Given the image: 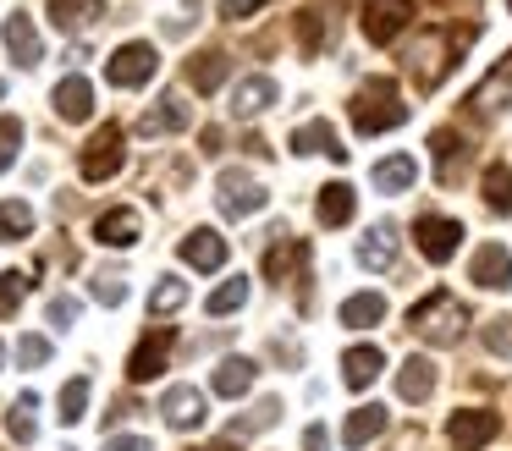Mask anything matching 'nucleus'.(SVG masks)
<instances>
[{"label": "nucleus", "mask_w": 512, "mask_h": 451, "mask_svg": "<svg viewBox=\"0 0 512 451\" xmlns=\"http://www.w3.org/2000/svg\"><path fill=\"white\" fill-rule=\"evenodd\" d=\"M457 154H463V138L441 127V132L430 138V160H435V176H441V182H452V171H457Z\"/></svg>", "instance_id": "nucleus-34"}, {"label": "nucleus", "mask_w": 512, "mask_h": 451, "mask_svg": "<svg viewBox=\"0 0 512 451\" xmlns=\"http://www.w3.org/2000/svg\"><path fill=\"white\" fill-rule=\"evenodd\" d=\"M17 149H23V121H17V116H0V171L17 160Z\"/></svg>", "instance_id": "nucleus-40"}, {"label": "nucleus", "mask_w": 512, "mask_h": 451, "mask_svg": "<svg viewBox=\"0 0 512 451\" xmlns=\"http://www.w3.org/2000/svg\"><path fill=\"white\" fill-rule=\"evenodd\" d=\"M463 39H474V28H468V33H430V39H424L419 50L408 55L413 83H419V88H435V83H441V77L452 72V61H446V55H452Z\"/></svg>", "instance_id": "nucleus-3"}, {"label": "nucleus", "mask_w": 512, "mask_h": 451, "mask_svg": "<svg viewBox=\"0 0 512 451\" xmlns=\"http://www.w3.org/2000/svg\"><path fill=\"white\" fill-rule=\"evenodd\" d=\"M45 358H50V341L45 336H23V341H17V363H23V369H39Z\"/></svg>", "instance_id": "nucleus-44"}, {"label": "nucleus", "mask_w": 512, "mask_h": 451, "mask_svg": "<svg viewBox=\"0 0 512 451\" xmlns=\"http://www.w3.org/2000/svg\"><path fill=\"white\" fill-rule=\"evenodd\" d=\"M265 204H270V193L248 171H221V215L248 220V215H259Z\"/></svg>", "instance_id": "nucleus-8"}, {"label": "nucleus", "mask_w": 512, "mask_h": 451, "mask_svg": "<svg viewBox=\"0 0 512 451\" xmlns=\"http://www.w3.org/2000/svg\"><path fill=\"white\" fill-rule=\"evenodd\" d=\"M28 231H34V209L23 198H6L0 204V242H23Z\"/></svg>", "instance_id": "nucleus-32"}, {"label": "nucleus", "mask_w": 512, "mask_h": 451, "mask_svg": "<svg viewBox=\"0 0 512 451\" xmlns=\"http://www.w3.org/2000/svg\"><path fill=\"white\" fill-rule=\"evenodd\" d=\"M413 22V0H364V33L375 44H391Z\"/></svg>", "instance_id": "nucleus-10"}, {"label": "nucleus", "mask_w": 512, "mask_h": 451, "mask_svg": "<svg viewBox=\"0 0 512 451\" xmlns=\"http://www.w3.org/2000/svg\"><path fill=\"white\" fill-rule=\"evenodd\" d=\"M160 413H166L171 429H199L204 424V391H193V385H171V391L160 396Z\"/></svg>", "instance_id": "nucleus-13"}, {"label": "nucleus", "mask_w": 512, "mask_h": 451, "mask_svg": "<svg viewBox=\"0 0 512 451\" xmlns=\"http://www.w3.org/2000/svg\"><path fill=\"white\" fill-rule=\"evenodd\" d=\"M479 187H485V204L496 209V215H512V165H490Z\"/></svg>", "instance_id": "nucleus-33"}, {"label": "nucleus", "mask_w": 512, "mask_h": 451, "mask_svg": "<svg viewBox=\"0 0 512 451\" xmlns=\"http://www.w3.org/2000/svg\"><path fill=\"white\" fill-rule=\"evenodd\" d=\"M6 50H12L17 66H39L45 61V44H39V28L28 11H17V17H6Z\"/></svg>", "instance_id": "nucleus-14"}, {"label": "nucleus", "mask_w": 512, "mask_h": 451, "mask_svg": "<svg viewBox=\"0 0 512 451\" xmlns=\"http://www.w3.org/2000/svg\"><path fill=\"white\" fill-rule=\"evenodd\" d=\"M78 314H83V303H78V297H50V325L72 330V325H78Z\"/></svg>", "instance_id": "nucleus-45"}, {"label": "nucleus", "mask_w": 512, "mask_h": 451, "mask_svg": "<svg viewBox=\"0 0 512 451\" xmlns=\"http://www.w3.org/2000/svg\"><path fill=\"white\" fill-rule=\"evenodd\" d=\"M254 358H226L221 369H215V396H248V385H254Z\"/></svg>", "instance_id": "nucleus-30"}, {"label": "nucleus", "mask_w": 512, "mask_h": 451, "mask_svg": "<svg viewBox=\"0 0 512 451\" xmlns=\"http://www.w3.org/2000/svg\"><path fill=\"white\" fill-rule=\"evenodd\" d=\"M182 303H188V281H177V275H160L155 292H149V308H155V314H177Z\"/></svg>", "instance_id": "nucleus-35"}, {"label": "nucleus", "mask_w": 512, "mask_h": 451, "mask_svg": "<svg viewBox=\"0 0 512 451\" xmlns=\"http://www.w3.org/2000/svg\"><path fill=\"white\" fill-rule=\"evenodd\" d=\"M485 347L496 352V358H512V314L485 319Z\"/></svg>", "instance_id": "nucleus-39"}, {"label": "nucleus", "mask_w": 512, "mask_h": 451, "mask_svg": "<svg viewBox=\"0 0 512 451\" xmlns=\"http://www.w3.org/2000/svg\"><path fill=\"white\" fill-rule=\"evenodd\" d=\"M402 121H408V105H402V94H397L391 77H369V83L353 94V127L358 132L380 138V132H397Z\"/></svg>", "instance_id": "nucleus-1"}, {"label": "nucleus", "mask_w": 512, "mask_h": 451, "mask_svg": "<svg viewBox=\"0 0 512 451\" xmlns=\"http://www.w3.org/2000/svg\"><path fill=\"white\" fill-rule=\"evenodd\" d=\"M358 209V193L347 182H325L320 187V204H314V215H320V226H347Z\"/></svg>", "instance_id": "nucleus-18"}, {"label": "nucleus", "mask_w": 512, "mask_h": 451, "mask_svg": "<svg viewBox=\"0 0 512 451\" xmlns=\"http://www.w3.org/2000/svg\"><path fill=\"white\" fill-rule=\"evenodd\" d=\"M474 105H479V110H507V105H512V50L501 55V61H496V72H490L485 83H479Z\"/></svg>", "instance_id": "nucleus-23"}, {"label": "nucleus", "mask_w": 512, "mask_h": 451, "mask_svg": "<svg viewBox=\"0 0 512 451\" xmlns=\"http://www.w3.org/2000/svg\"><path fill=\"white\" fill-rule=\"evenodd\" d=\"M276 105V77H265V72H254V77H243L237 83V94H232V110L237 116H259V110H270Z\"/></svg>", "instance_id": "nucleus-16"}, {"label": "nucleus", "mask_w": 512, "mask_h": 451, "mask_svg": "<svg viewBox=\"0 0 512 451\" xmlns=\"http://www.w3.org/2000/svg\"><path fill=\"white\" fill-rule=\"evenodd\" d=\"M375 187L380 193H408L413 176H419V165H413V154H391V160H375Z\"/></svg>", "instance_id": "nucleus-26"}, {"label": "nucleus", "mask_w": 512, "mask_h": 451, "mask_svg": "<svg viewBox=\"0 0 512 451\" xmlns=\"http://www.w3.org/2000/svg\"><path fill=\"white\" fill-rule=\"evenodd\" d=\"M496 429H501L496 413H485V407H463V413H452V424H446V440H452L457 451H479V446L496 440Z\"/></svg>", "instance_id": "nucleus-9"}, {"label": "nucleus", "mask_w": 512, "mask_h": 451, "mask_svg": "<svg viewBox=\"0 0 512 451\" xmlns=\"http://www.w3.org/2000/svg\"><path fill=\"white\" fill-rule=\"evenodd\" d=\"M358 264H364V270H391V264H397V231L391 226L369 231V237L358 242Z\"/></svg>", "instance_id": "nucleus-25"}, {"label": "nucleus", "mask_w": 512, "mask_h": 451, "mask_svg": "<svg viewBox=\"0 0 512 451\" xmlns=\"http://www.w3.org/2000/svg\"><path fill=\"white\" fill-rule=\"evenodd\" d=\"M413 242H419V253L430 264H446L457 253V242H463V226L446 220V215H419L413 220Z\"/></svg>", "instance_id": "nucleus-6"}, {"label": "nucleus", "mask_w": 512, "mask_h": 451, "mask_svg": "<svg viewBox=\"0 0 512 451\" xmlns=\"http://www.w3.org/2000/svg\"><path fill=\"white\" fill-rule=\"evenodd\" d=\"M380 429H386V407H353V413H347V424H342V446L347 451H364Z\"/></svg>", "instance_id": "nucleus-21"}, {"label": "nucleus", "mask_w": 512, "mask_h": 451, "mask_svg": "<svg viewBox=\"0 0 512 451\" xmlns=\"http://www.w3.org/2000/svg\"><path fill=\"white\" fill-rule=\"evenodd\" d=\"M23 297H28V275L23 270H6V275H0V314H12Z\"/></svg>", "instance_id": "nucleus-41"}, {"label": "nucleus", "mask_w": 512, "mask_h": 451, "mask_svg": "<svg viewBox=\"0 0 512 451\" xmlns=\"http://www.w3.org/2000/svg\"><path fill=\"white\" fill-rule=\"evenodd\" d=\"M0 363H6V347H0Z\"/></svg>", "instance_id": "nucleus-49"}, {"label": "nucleus", "mask_w": 512, "mask_h": 451, "mask_svg": "<svg viewBox=\"0 0 512 451\" xmlns=\"http://www.w3.org/2000/svg\"><path fill=\"white\" fill-rule=\"evenodd\" d=\"M50 99H56V116L61 121H89L94 116V88H89V77H78V72L61 77Z\"/></svg>", "instance_id": "nucleus-15"}, {"label": "nucleus", "mask_w": 512, "mask_h": 451, "mask_svg": "<svg viewBox=\"0 0 512 451\" xmlns=\"http://www.w3.org/2000/svg\"><path fill=\"white\" fill-rule=\"evenodd\" d=\"M177 253H182V264H193V270H221L226 264V237L210 231V226H193Z\"/></svg>", "instance_id": "nucleus-12"}, {"label": "nucleus", "mask_w": 512, "mask_h": 451, "mask_svg": "<svg viewBox=\"0 0 512 451\" xmlns=\"http://www.w3.org/2000/svg\"><path fill=\"white\" fill-rule=\"evenodd\" d=\"M226 72H232V61H226L221 50H204V55L188 61V83L199 88V94H215V88L226 83Z\"/></svg>", "instance_id": "nucleus-27"}, {"label": "nucleus", "mask_w": 512, "mask_h": 451, "mask_svg": "<svg viewBox=\"0 0 512 451\" xmlns=\"http://www.w3.org/2000/svg\"><path fill=\"white\" fill-rule=\"evenodd\" d=\"M138 209H105L100 215V226H94V237L105 242V248H133L138 242Z\"/></svg>", "instance_id": "nucleus-20"}, {"label": "nucleus", "mask_w": 512, "mask_h": 451, "mask_svg": "<svg viewBox=\"0 0 512 451\" xmlns=\"http://www.w3.org/2000/svg\"><path fill=\"white\" fill-rule=\"evenodd\" d=\"M83 413H89V380L78 374V380L61 385V424H78Z\"/></svg>", "instance_id": "nucleus-36"}, {"label": "nucleus", "mask_w": 512, "mask_h": 451, "mask_svg": "<svg viewBox=\"0 0 512 451\" xmlns=\"http://www.w3.org/2000/svg\"><path fill=\"white\" fill-rule=\"evenodd\" d=\"M292 154H331V160H347V149H342L331 121H309V127L292 132Z\"/></svg>", "instance_id": "nucleus-17"}, {"label": "nucleus", "mask_w": 512, "mask_h": 451, "mask_svg": "<svg viewBox=\"0 0 512 451\" xmlns=\"http://www.w3.org/2000/svg\"><path fill=\"white\" fill-rule=\"evenodd\" d=\"M408 325H413V336L430 341V347H452V341L463 336V325H468V308L457 303L452 292H430L424 303H413Z\"/></svg>", "instance_id": "nucleus-2"}, {"label": "nucleus", "mask_w": 512, "mask_h": 451, "mask_svg": "<svg viewBox=\"0 0 512 451\" xmlns=\"http://www.w3.org/2000/svg\"><path fill=\"white\" fill-rule=\"evenodd\" d=\"M94 297H100L105 308H116V303H127V281L116 270H100L94 275Z\"/></svg>", "instance_id": "nucleus-42"}, {"label": "nucleus", "mask_w": 512, "mask_h": 451, "mask_svg": "<svg viewBox=\"0 0 512 451\" xmlns=\"http://www.w3.org/2000/svg\"><path fill=\"white\" fill-rule=\"evenodd\" d=\"M171 347H177V330H171V325H155V330H149V336L133 347V358H127V380H138V385L155 380V374L166 369Z\"/></svg>", "instance_id": "nucleus-7"}, {"label": "nucleus", "mask_w": 512, "mask_h": 451, "mask_svg": "<svg viewBox=\"0 0 512 451\" xmlns=\"http://www.w3.org/2000/svg\"><path fill=\"white\" fill-rule=\"evenodd\" d=\"M468 281L490 286V292H507L512 286V253L501 248V242H485V248L468 259Z\"/></svg>", "instance_id": "nucleus-11"}, {"label": "nucleus", "mask_w": 512, "mask_h": 451, "mask_svg": "<svg viewBox=\"0 0 512 451\" xmlns=\"http://www.w3.org/2000/svg\"><path fill=\"white\" fill-rule=\"evenodd\" d=\"M380 369H386V358H380V347H347L342 352V380L353 385V391H364V385L380 380Z\"/></svg>", "instance_id": "nucleus-19"}, {"label": "nucleus", "mask_w": 512, "mask_h": 451, "mask_svg": "<svg viewBox=\"0 0 512 451\" xmlns=\"http://www.w3.org/2000/svg\"><path fill=\"white\" fill-rule=\"evenodd\" d=\"M386 319V297L380 292H353L342 303V325H353V330H369V325H380Z\"/></svg>", "instance_id": "nucleus-29"}, {"label": "nucleus", "mask_w": 512, "mask_h": 451, "mask_svg": "<svg viewBox=\"0 0 512 451\" xmlns=\"http://www.w3.org/2000/svg\"><path fill=\"white\" fill-rule=\"evenodd\" d=\"M100 451H149V440L144 435H111Z\"/></svg>", "instance_id": "nucleus-47"}, {"label": "nucleus", "mask_w": 512, "mask_h": 451, "mask_svg": "<svg viewBox=\"0 0 512 451\" xmlns=\"http://www.w3.org/2000/svg\"><path fill=\"white\" fill-rule=\"evenodd\" d=\"M276 237H281V242L265 253V275H270V281H281V275H287V264H292V259H303V242H292L287 231H276Z\"/></svg>", "instance_id": "nucleus-37"}, {"label": "nucleus", "mask_w": 512, "mask_h": 451, "mask_svg": "<svg viewBox=\"0 0 512 451\" xmlns=\"http://www.w3.org/2000/svg\"><path fill=\"white\" fill-rule=\"evenodd\" d=\"M155 72H160V55H155V44H144V39L122 44V50L105 61V83L111 88H144Z\"/></svg>", "instance_id": "nucleus-4"}, {"label": "nucleus", "mask_w": 512, "mask_h": 451, "mask_svg": "<svg viewBox=\"0 0 512 451\" xmlns=\"http://www.w3.org/2000/svg\"><path fill=\"white\" fill-rule=\"evenodd\" d=\"M34 413H39V396L34 391H23L12 407H6V435L17 440V446H28V440L39 435V424H34Z\"/></svg>", "instance_id": "nucleus-31"}, {"label": "nucleus", "mask_w": 512, "mask_h": 451, "mask_svg": "<svg viewBox=\"0 0 512 451\" xmlns=\"http://www.w3.org/2000/svg\"><path fill=\"white\" fill-rule=\"evenodd\" d=\"M303 451H331V435H325V424H309V429H303Z\"/></svg>", "instance_id": "nucleus-48"}, {"label": "nucleus", "mask_w": 512, "mask_h": 451, "mask_svg": "<svg viewBox=\"0 0 512 451\" xmlns=\"http://www.w3.org/2000/svg\"><path fill=\"white\" fill-rule=\"evenodd\" d=\"M507 6H512V0H507Z\"/></svg>", "instance_id": "nucleus-50"}, {"label": "nucleus", "mask_w": 512, "mask_h": 451, "mask_svg": "<svg viewBox=\"0 0 512 451\" xmlns=\"http://www.w3.org/2000/svg\"><path fill=\"white\" fill-rule=\"evenodd\" d=\"M78 171H83V182H111V176L122 171V127H116V121H105V127L83 143Z\"/></svg>", "instance_id": "nucleus-5"}, {"label": "nucleus", "mask_w": 512, "mask_h": 451, "mask_svg": "<svg viewBox=\"0 0 512 451\" xmlns=\"http://www.w3.org/2000/svg\"><path fill=\"white\" fill-rule=\"evenodd\" d=\"M259 6H270V0H221V17L226 22H243V17H254Z\"/></svg>", "instance_id": "nucleus-46"}, {"label": "nucleus", "mask_w": 512, "mask_h": 451, "mask_svg": "<svg viewBox=\"0 0 512 451\" xmlns=\"http://www.w3.org/2000/svg\"><path fill=\"white\" fill-rule=\"evenodd\" d=\"M100 17H105L100 0H50V22H56V28H67V33L94 28Z\"/></svg>", "instance_id": "nucleus-24"}, {"label": "nucleus", "mask_w": 512, "mask_h": 451, "mask_svg": "<svg viewBox=\"0 0 512 451\" xmlns=\"http://www.w3.org/2000/svg\"><path fill=\"white\" fill-rule=\"evenodd\" d=\"M248 303V275H237V281H226V286H215L210 292V314H232V308H243Z\"/></svg>", "instance_id": "nucleus-38"}, {"label": "nucleus", "mask_w": 512, "mask_h": 451, "mask_svg": "<svg viewBox=\"0 0 512 451\" xmlns=\"http://www.w3.org/2000/svg\"><path fill=\"white\" fill-rule=\"evenodd\" d=\"M298 50L303 55H320V11H298Z\"/></svg>", "instance_id": "nucleus-43"}, {"label": "nucleus", "mask_w": 512, "mask_h": 451, "mask_svg": "<svg viewBox=\"0 0 512 451\" xmlns=\"http://www.w3.org/2000/svg\"><path fill=\"white\" fill-rule=\"evenodd\" d=\"M430 391H435V363L413 352V358L397 369V396H402V402H424Z\"/></svg>", "instance_id": "nucleus-22"}, {"label": "nucleus", "mask_w": 512, "mask_h": 451, "mask_svg": "<svg viewBox=\"0 0 512 451\" xmlns=\"http://www.w3.org/2000/svg\"><path fill=\"white\" fill-rule=\"evenodd\" d=\"M188 121H193V110L182 105L177 94H166L155 110H144V121H138V127H144V132H182Z\"/></svg>", "instance_id": "nucleus-28"}]
</instances>
